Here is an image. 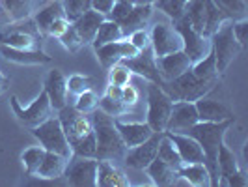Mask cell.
Returning <instances> with one entry per match:
<instances>
[{"label":"cell","instance_id":"obj_23","mask_svg":"<svg viewBox=\"0 0 248 187\" xmlns=\"http://www.w3.org/2000/svg\"><path fill=\"white\" fill-rule=\"evenodd\" d=\"M0 54L10 62L25 64V66H37V64L41 66V64L50 62V56L39 47L37 49H15L8 45H0Z\"/></svg>","mask_w":248,"mask_h":187},{"label":"cell","instance_id":"obj_26","mask_svg":"<svg viewBox=\"0 0 248 187\" xmlns=\"http://www.w3.org/2000/svg\"><path fill=\"white\" fill-rule=\"evenodd\" d=\"M177 174L186 186L211 187V178H209V170H207L205 163H181L177 167Z\"/></svg>","mask_w":248,"mask_h":187},{"label":"cell","instance_id":"obj_48","mask_svg":"<svg viewBox=\"0 0 248 187\" xmlns=\"http://www.w3.org/2000/svg\"><path fill=\"white\" fill-rule=\"evenodd\" d=\"M127 39H129V41H131V43H133L138 51L149 47V34L146 32V28H140V30L131 32V34L127 36Z\"/></svg>","mask_w":248,"mask_h":187},{"label":"cell","instance_id":"obj_34","mask_svg":"<svg viewBox=\"0 0 248 187\" xmlns=\"http://www.w3.org/2000/svg\"><path fill=\"white\" fill-rule=\"evenodd\" d=\"M213 4L218 8V12L228 21L247 19V2L245 0H213Z\"/></svg>","mask_w":248,"mask_h":187},{"label":"cell","instance_id":"obj_36","mask_svg":"<svg viewBox=\"0 0 248 187\" xmlns=\"http://www.w3.org/2000/svg\"><path fill=\"white\" fill-rule=\"evenodd\" d=\"M151 6L164 13L172 23H175L185 15L186 0H155Z\"/></svg>","mask_w":248,"mask_h":187},{"label":"cell","instance_id":"obj_54","mask_svg":"<svg viewBox=\"0 0 248 187\" xmlns=\"http://www.w3.org/2000/svg\"><path fill=\"white\" fill-rule=\"evenodd\" d=\"M127 2H133V0H127Z\"/></svg>","mask_w":248,"mask_h":187},{"label":"cell","instance_id":"obj_20","mask_svg":"<svg viewBox=\"0 0 248 187\" xmlns=\"http://www.w3.org/2000/svg\"><path fill=\"white\" fill-rule=\"evenodd\" d=\"M196 105V112H198L200 122H224V120H233L235 114L233 111L224 105L222 101L207 100L205 96L194 101Z\"/></svg>","mask_w":248,"mask_h":187},{"label":"cell","instance_id":"obj_18","mask_svg":"<svg viewBox=\"0 0 248 187\" xmlns=\"http://www.w3.org/2000/svg\"><path fill=\"white\" fill-rule=\"evenodd\" d=\"M155 62H157V69L161 73L162 81H172L181 73H185L186 69L192 66V60L186 56V52L183 49L159 56V58H155Z\"/></svg>","mask_w":248,"mask_h":187},{"label":"cell","instance_id":"obj_19","mask_svg":"<svg viewBox=\"0 0 248 187\" xmlns=\"http://www.w3.org/2000/svg\"><path fill=\"white\" fill-rule=\"evenodd\" d=\"M164 135L174 142L181 163H205V155L196 138H192L186 133H172V131H164Z\"/></svg>","mask_w":248,"mask_h":187},{"label":"cell","instance_id":"obj_25","mask_svg":"<svg viewBox=\"0 0 248 187\" xmlns=\"http://www.w3.org/2000/svg\"><path fill=\"white\" fill-rule=\"evenodd\" d=\"M97 187H129V178L112 161H97Z\"/></svg>","mask_w":248,"mask_h":187},{"label":"cell","instance_id":"obj_53","mask_svg":"<svg viewBox=\"0 0 248 187\" xmlns=\"http://www.w3.org/2000/svg\"><path fill=\"white\" fill-rule=\"evenodd\" d=\"M135 4H153L155 0H133Z\"/></svg>","mask_w":248,"mask_h":187},{"label":"cell","instance_id":"obj_10","mask_svg":"<svg viewBox=\"0 0 248 187\" xmlns=\"http://www.w3.org/2000/svg\"><path fill=\"white\" fill-rule=\"evenodd\" d=\"M10 105H12L13 114L17 116V120L21 124H25L26 127H30V129L39 125L41 122H45L47 118H50V114H52V107H50L49 96H47L45 90H41L39 96L28 107H23L19 103V100H17V96L10 98Z\"/></svg>","mask_w":248,"mask_h":187},{"label":"cell","instance_id":"obj_43","mask_svg":"<svg viewBox=\"0 0 248 187\" xmlns=\"http://www.w3.org/2000/svg\"><path fill=\"white\" fill-rule=\"evenodd\" d=\"M99 109L103 112H107L108 116H112V118H122L129 112L122 100H110L107 96L99 98Z\"/></svg>","mask_w":248,"mask_h":187},{"label":"cell","instance_id":"obj_46","mask_svg":"<svg viewBox=\"0 0 248 187\" xmlns=\"http://www.w3.org/2000/svg\"><path fill=\"white\" fill-rule=\"evenodd\" d=\"M138 100H140V94H138V90L131 83L122 88V101H124V105L127 107V111H131L138 103Z\"/></svg>","mask_w":248,"mask_h":187},{"label":"cell","instance_id":"obj_11","mask_svg":"<svg viewBox=\"0 0 248 187\" xmlns=\"http://www.w3.org/2000/svg\"><path fill=\"white\" fill-rule=\"evenodd\" d=\"M177 30V34L181 36V41H183V51L186 52V56L192 60V64L202 60L209 51H211V39L205 37L203 34H200L194 26L188 23L185 15L175 21L172 25Z\"/></svg>","mask_w":248,"mask_h":187},{"label":"cell","instance_id":"obj_45","mask_svg":"<svg viewBox=\"0 0 248 187\" xmlns=\"http://www.w3.org/2000/svg\"><path fill=\"white\" fill-rule=\"evenodd\" d=\"M133 4H135V2L116 0V2H114V6L110 8V12L107 13V19H110V21H114V23H118V25H120L125 17L129 15L131 8H133Z\"/></svg>","mask_w":248,"mask_h":187},{"label":"cell","instance_id":"obj_42","mask_svg":"<svg viewBox=\"0 0 248 187\" xmlns=\"http://www.w3.org/2000/svg\"><path fill=\"white\" fill-rule=\"evenodd\" d=\"M60 41H62V45L65 49L69 51V52H77V51H80L86 43L82 41V37L77 34V30H75L73 23H69V26L65 28L62 32V36L58 37Z\"/></svg>","mask_w":248,"mask_h":187},{"label":"cell","instance_id":"obj_35","mask_svg":"<svg viewBox=\"0 0 248 187\" xmlns=\"http://www.w3.org/2000/svg\"><path fill=\"white\" fill-rule=\"evenodd\" d=\"M2 10L8 13L10 21H21L30 17V13L34 12L32 0H0Z\"/></svg>","mask_w":248,"mask_h":187},{"label":"cell","instance_id":"obj_12","mask_svg":"<svg viewBox=\"0 0 248 187\" xmlns=\"http://www.w3.org/2000/svg\"><path fill=\"white\" fill-rule=\"evenodd\" d=\"M63 176L73 187H97V159L73 155L67 161Z\"/></svg>","mask_w":248,"mask_h":187},{"label":"cell","instance_id":"obj_13","mask_svg":"<svg viewBox=\"0 0 248 187\" xmlns=\"http://www.w3.org/2000/svg\"><path fill=\"white\" fill-rule=\"evenodd\" d=\"M149 45L153 49L155 58L183 49V41H181V36L177 34V30L172 25H164V23L153 25L149 32Z\"/></svg>","mask_w":248,"mask_h":187},{"label":"cell","instance_id":"obj_28","mask_svg":"<svg viewBox=\"0 0 248 187\" xmlns=\"http://www.w3.org/2000/svg\"><path fill=\"white\" fill-rule=\"evenodd\" d=\"M151 13H153V6H151V4H133V8H131L129 15L120 23L124 36L127 37L131 32L144 28V26L148 25Z\"/></svg>","mask_w":248,"mask_h":187},{"label":"cell","instance_id":"obj_32","mask_svg":"<svg viewBox=\"0 0 248 187\" xmlns=\"http://www.w3.org/2000/svg\"><path fill=\"white\" fill-rule=\"evenodd\" d=\"M217 161H218V174H220L218 186H226V180H228L230 176H233L235 172H239V165H237L235 153L222 142L220 148H218Z\"/></svg>","mask_w":248,"mask_h":187},{"label":"cell","instance_id":"obj_1","mask_svg":"<svg viewBox=\"0 0 248 187\" xmlns=\"http://www.w3.org/2000/svg\"><path fill=\"white\" fill-rule=\"evenodd\" d=\"M58 120L77 157H95V135L92 118L84 112L77 111L73 105H65L60 109Z\"/></svg>","mask_w":248,"mask_h":187},{"label":"cell","instance_id":"obj_7","mask_svg":"<svg viewBox=\"0 0 248 187\" xmlns=\"http://www.w3.org/2000/svg\"><path fill=\"white\" fill-rule=\"evenodd\" d=\"M211 39V51L215 54V62H217V69L218 73H224L228 69V66L239 56V52L243 51V47L239 45V41L233 36L232 30V21H224L222 25L218 26Z\"/></svg>","mask_w":248,"mask_h":187},{"label":"cell","instance_id":"obj_37","mask_svg":"<svg viewBox=\"0 0 248 187\" xmlns=\"http://www.w3.org/2000/svg\"><path fill=\"white\" fill-rule=\"evenodd\" d=\"M45 152H47V150L43 148V146H30V148H26L25 152L21 153V161H23L26 172L30 176H34L37 172L39 165H41L43 157H45Z\"/></svg>","mask_w":248,"mask_h":187},{"label":"cell","instance_id":"obj_27","mask_svg":"<svg viewBox=\"0 0 248 187\" xmlns=\"http://www.w3.org/2000/svg\"><path fill=\"white\" fill-rule=\"evenodd\" d=\"M107 19V15H103L101 12H95V10H88L86 13H82L78 19L73 21V26L77 30V34L82 37L84 43H92V39L95 36L99 25Z\"/></svg>","mask_w":248,"mask_h":187},{"label":"cell","instance_id":"obj_33","mask_svg":"<svg viewBox=\"0 0 248 187\" xmlns=\"http://www.w3.org/2000/svg\"><path fill=\"white\" fill-rule=\"evenodd\" d=\"M122 37H125L124 32H122V26L110 21V19H105L99 25V28H97L93 39H92V45H93V49H97L101 45H107L110 41H118Z\"/></svg>","mask_w":248,"mask_h":187},{"label":"cell","instance_id":"obj_21","mask_svg":"<svg viewBox=\"0 0 248 187\" xmlns=\"http://www.w3.org/2000/svg\"><path fill=\"white\" fill-rule=\"evenodd\" d=\"M43 90L47 92L50 101V107L60 111L62 107L67 105V79L60 69H50Z\"/></svg>","mask_w":248,"mask_h":187},{"label":"cell","instance_id":"obj_44","mask_svg":"<svg viewBox=\"0 0 248 187\" xmlns=\"http://www.w3.org/2000/svg\"><path fill=\"white\" fill-rule=\"evenodd\" d=\"M93 86V81L86 77V75H71L69 79H67V94H75V96H78L80 92H84L88 88Z\"/></svg>","mask_w":248,"mask_h":187},{"label":"cell","instance_id":"obj_50","mask_svg":"<svg viewBox=\"0 0 248 187\" xmlns=\"http://www.w3.org/2000/svg\"><path fill=\"white\" fill-rule=\"evenodd\" d=\"M247 186H248V180L243 170H239V172H235V174L230 176L226 180V187H247Z\"/></svg>","mask_w":248,"mask_h":187},{"label":"cell","instance_id":"obj_6","mask_svg":"<svg viewBox=\"0 0 248 187\" xmlns=\"http://www.w3.org/2000/svg\"><path fill=\"white\" fill-rule=\"evenodd\" d=\"M41 39L43 36L37 30L32 17L12 21L4 30H0V45H8L15 49H37Z\"/></svg>","mask_w":248,"mask_h":187},{"label":"cell","instance_id":"obj_2","mask_svg":"<svg viewBox=\"0 0 248 187\" xmlns=\"http://www.w3.org/2000/svg\"><path fill=\"white\" fill-rule=\"evenodd\" d=\"M233 120H224V122H196L192 125L186 135H190L192 138L198 140V144L202 146V152L205 155V167L209 170V178H211V187H218L220 182V174H218V148L224 142V135L226 131L233 125Z\"/></svg>","mask_w":248,"mask_h":187},{"label":"cell","instance_id":"obj_51","mask_svg":"<svg viewBox=\"0 0 248 187\" xmlns=\"http://www.w3.org/2000/svg\"><path fill=\"white\" fill-rule=\"evenodd\" d=\"M114 2H116V0H92V10L107 15V13L110 12L112 6H114Z\"/></svg>","mask_w":248,"mask_h":187},{"label":"cell","instance_id":"obj_41","mask_svg":"<svg viewBox=\"0 0 248 187\" xmlns=\"http://www.w3.org/2000/svg\"><path fill=\"white\" fill-rule=\"evenodd\" d=\"M131 69L125 66L124 62H118L108 68V83L110 85H118V86H125L131 83Z\"/></svg>","mask_w":248,"mask_h":187},{"label":"cell","instance_id":"obj_14","mask_svg":"<svg viewBox=\"0 0 248 187\" xmlns=\"http://www.w3.org/2000/svg\"><path fill=\"white\" fill-rule=\"evenodd\" d=\"M162 133L153 131L148 140H144L142 144H137L133 148H127L124 155V161L129 169L135 170H144L149 163L157 157V150H159V142H161Z\"/></svg>","mask_w":248,"mask_h":187},{"label":"cell","instance_id":"obj_49","mask_svg":"<svg viewBox=\"0 0 248 187\" xmlns=\"http://www.w3.org/2000/svg\"><path fill=\"white\" fill-rule=\"evenodd\" d=\"M69 26V21L65 19V17H60V19H56L52 25H50L49 32H47V36H52V37H60L62 36V32Z\"/></svg>","mask_w":248,"mask_h":187},{"label":"cell","instance_id":"obj_15","mask_svg":"<svg viewBox=\"0 0 248 187\" xmlns=\"http://www.w3.org/2000/svg\"><path fill=\"white\" fill-rule=\"evenodd\" d=\"M122 62L131 69L133 75H138V77L146 79L149 83H155V85H159V86L164 83L161 73H159V69H157V62H155V54H153L151 45L146 47V49L138 51L135 56L125 58Z\"/></svg>","mask_w":248,"mask_h":187},{"label":"cell","instance_id":"obj_22","mask_svg":"<svg viewBox=\"0 0 248 187\" xmlns=\"http://www.w3.org/2000/svg\"><path fill=\"white\" fill-rule=\"evenodd\" d=\"M114 124H116V129H118V133H120V137L127 148L142 144L153 133L146 122H124L122 118H114Z\"/></svg>","mask_w":248,"mask_h":187},{"label":"cell","instance_id":"obj_31","mask_svg":"<svg viewBox=\"0 0 248 187\" xmlns=\"http://www.w3.org/2000/svg\"><path fill=\"white\" fill-rule=\"evenodd\" d=\"M190 71L196 75L202 81H207V83H215L218 85V79H220V73L217 69V62H215V54L213 51H209L202 60L194 62L190 66Z\"/></svg>","mask_w":248,"mask_h":187},{"label":"cell","instance_id":"obj_8","mask_svg":"<svg viewBox=\"0 0 248 187\" xmlns=\"http://www.w3.org/2000/svg\"><path fill=\"white\" fill-rule=\"evenodd\" d=\"M32 135L39 140V144L47 152H54V153H60L65 159H71L73 157V152L71 146L67 142V137L63 133L62 124L58 120V116H50L45 122H41L39 125L32 127Z\"/></svg>","mask_w":248,"mask_h":187},{"label":"cell","instance_id":"obj_39","mask_svg":"<svg viewBox=\"0 0 248 187\" xmlns=\"http://www.w3.org/2000/svg\"><path fill=\"white\" fill-rule=\"evenodd\" d=\"M60 4L63 8V15L69 23H73L82 13L92 10V0H60Z\"/></svg>","mask_w":248,"mask_h":187},{"label":"cell","instance_id":"obj_29","mask_svg":"<svg viewBox=\"0 0 248 187\" xmlns=\"http://www.w3.org/2000/svg\"><path fill=\"white\" fill-rule=\"evenodd\" d=\"M60 17H65V15H63L62 4H60L58 0H50L49 4L41 6V8L36 10L34 15H32V19H34V23H36L37 30L41 32V36H47L50 25H52L56 19H60Z\"/></svg>","mask_w":248,"mask_h":187},{"label":"cell","instance_id":"obj_30","mask_svg":"<svg viewBox=\"0 0 248 187\" xmlns=\"http://www.w3.org/2000/svg\"><path fill=\"white\" fill-rule=\"evenodd\" d=\"M67 161L69 159H65L60 153L45 152V157H43V161H41V165H39V169H37V172L34 176L41 178V180H56V178L63 176Z\"/></svg>","mask_w":248,"mask_h":187},{"label":"cell","instance_id":"obj_52","mask_svg":"<svg viewBox=\"0 0 248 187\" xmlns=\"http://www.w3.org/2000/svg\"><path fill=\"white\" fill-rule=\"evenodd\" d=\"M8 86H10V79L0 71V94H4V92L8 90Z\"/></svg>","mask_w":248,"mask_h":187},{"label":"cell","instance_id":"obj_47","mask_svg":"<svg viewBox=\"0 0 248 187\" xmlns=\"http://www.w3.org/2000/svg\"><path fill=\"white\" fill-rule=\"evenodd\" d=\"M232 30H233V36L239 41V45L245 49V45H247V34H248V19L232 21Z\"/></svg>","mask_w":248,"mask_h":187},{"label":"cell","instance_id":"obj_38","mask_svg":"<svg viewBox=\"0 0 248 187\" xmlns=\"http://www.w3.org/2000/svg\"><path fill=\"white\" fill-rule=\"evenodd\" d=\"M157 157H159V159H162V161H166L168 165H172L174 169H177V167L181 165V157H179V153H177V150H175L174 142H172L170 138L164 135V131H162L161 142H159Z\"/></svg>","mask_w":248,"mask_h":187},{"label":"cell","instance_id":"obj_24","mask_svg":"<svg viewBox=\"0 0 248 187\" xmlns=\"http://www.w3.org/2000/svg\"><path fill=\"white\" fill-rule=\"evenodd\" d=\"M144 170H146L148 178L151 180V184L159 187L175 186L177 184V178H179L177 169H174L172 165H168V163L159 159V157H155Z\"/></svg>","mask_w":248,"mask_h":187},{"label":"cell","instance_id":"obj_55","mask_svg":"<svg viewBox=\"0 0 248 187\" xmlns=\"http://www.w3.org/2000/svg\"><path fill=\"white\" fill-rule=\"evenodd\" d=\"M58 2H60V0H58Z\"/></svg>","mask_w":248,"mask_h":187},{"label":"cell","instance_id":"obj_4","mask_svg":"<svg viewBox=\"0 0 248 187\" xmlns=\"http://www.w3.org/2000/svg\"><path fill=\"white\" fill-rule=\"evenodd\" d=\"M215 86H217L215 83L198 79L190 71V68L179 77H175L172 81H164L161 85V88L172 98V101H196L207 96Z\"/></svg>","mask_w":248,"mask_h":187},{"label":"cell","instance_id":"obj_5","mask_svg":"<svg viewBox=\"0 0 248 187\" xmlns=\"http://www.w3.org/2000/svg\"><path fill=\"white\" fill-rule=\"evenodd\" d=\"M185 17L188 23L205 37H211L213 32L222 25L224 15L218 12V8L213 4V0H186Z\"/></svg>","mask_w":248,"mask_h":187},{"label":"cell","instance_id":"obj_9","mask_svg":"<svg viewBox=\"0 0 248 187\" xmlns=\"http://www.w3.org/2000/svg\"><path fill=\"white\" fill-rule=\"evenodd\" d=\"M172 98L162 90L159 85L149 83L148 86V112H146V124L151 131L162 133L166 129V122L172 111Z\"/></svg>","mask_w":248,"mask_h":187},{"label":"cell","instance_id":"obj_3","mask_svg":"<svg viewBox=\"0 0 248 187\" xmlns=\"http://www.w3.org/2000/svg\"><path fill=\"white\" fill-rule=\"evenodd\" d=\"M92 118V125H93V135H95V159L101 161H124V155L127 152V146L120 137L114 118L108 116L107 112L101 109L90 114Z\"/></svg>","mask_w":248,"mask_h":187},{"label":"cell","instance_id":"obj_17","mask_svg":"<svg viewBox=\"0 0 248 187\" xmlns=\"http://www.w3.org/2000/svg\"><path fill=\"white\" fill-rule=\"evenodd\" d=\"M93 51H95V56H97V60H99V64L105 69H108L110 66L122 62L125 58L135 56L138 52V49L127 37H122L118 41H110V43L101 45V47H97V49Z\"/></svg>","mask_w":248,"mask_h":187},{"label":"cell","instance_id":"obj_16","mask_svg":"<svg viewBox=\"0 0 248 187\" xmlns=\"http://www.w3.org/2000/svg\"><path fill=\"white\" fill-rule=\"evenodd\" d=\"M196 122H200V120L194 101H174L172 103V111H170V118L166 122L164 131L186 133Z\"/></svg>","mask_w":248,"mask_h":187},{"label":"cell","instance_id":"obj_40","mask_svg":"<svg viewBox=\"0 0 248 187\" xmlns=\"http://www.w3.org/2000/svg\"><path fill=\"white\" fill-rule=\"evenodd\" d=\"M73 107L77 111L84 112V114H92L95 109H99V96L92 88H88V90L80 92L77 96V103H75Z\"/></svg>","mask_w":248,"mask_h":187}]
</instances>
